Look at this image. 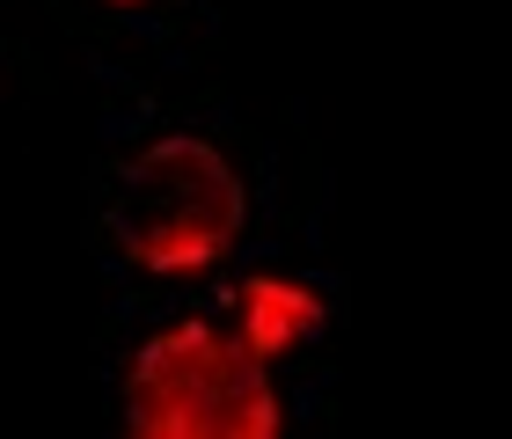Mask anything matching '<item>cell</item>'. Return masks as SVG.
Segmentation results:
<instances>
[{
    "label": "cell",
    "mask_w": 512,
    "mask_h": 439,
    "mask_svg": "<svg viewBox=\"0 0 512 439\" xmlns=\"http://www.w3.org/2000/svg\"><path fill=\"white\" fill-rule=\"evenodd\" d=\"M110 249L154 279H198L235 257L249 227V183L213 140L198 132H154L139 140L103 183Z\"/></svg>",
    "instance_id": "6da1fadb"
},
{
    "label": "cell",
    "mask_w": 512,
    "mask_h": 439,
    "mask_svg": "<svg viewBox=\"0 0 512 439\" xmlns=\"http://www.w3.org/2000/svg\"><path fill=\"white\" fill-rule=\"evenodd\" d=\"M125 425L139 439H264L286 425L271 359H256L235 322H161L125 366Z\"/></svg>",
    "instance_id": "7a4b0ae2"
},
{
    "label": "cell",
    "mask_w": 512,
    "mask_h": 439,
    "mask_svg": "<svg viewBox=\"0 0 512 439\" xmlns=\"http://www.w3.org/2000/svg\"><path fill=\"white\" fill-rule=\"evenodd\" d=\"M235 330L256 359H286L322 330V293L308 279H286V271H256L235 286Z\"/></svg>",
    "instance_id": "3957f363"
},
{
    "label": "cell",
    "mask_w": 512,
    "mask_h": 439,
    "mask_svg": "<svg viewBox=\"0 0 512 439\" xmlns=\"http://www.w3.org/2000/svg\"><path fill=\"white\" fill-rule=\"evenodd\" d=\"M103 8H154V0H103Z\"/></svg>",
    "instance_id": "277c9868"
}]
</instances>
